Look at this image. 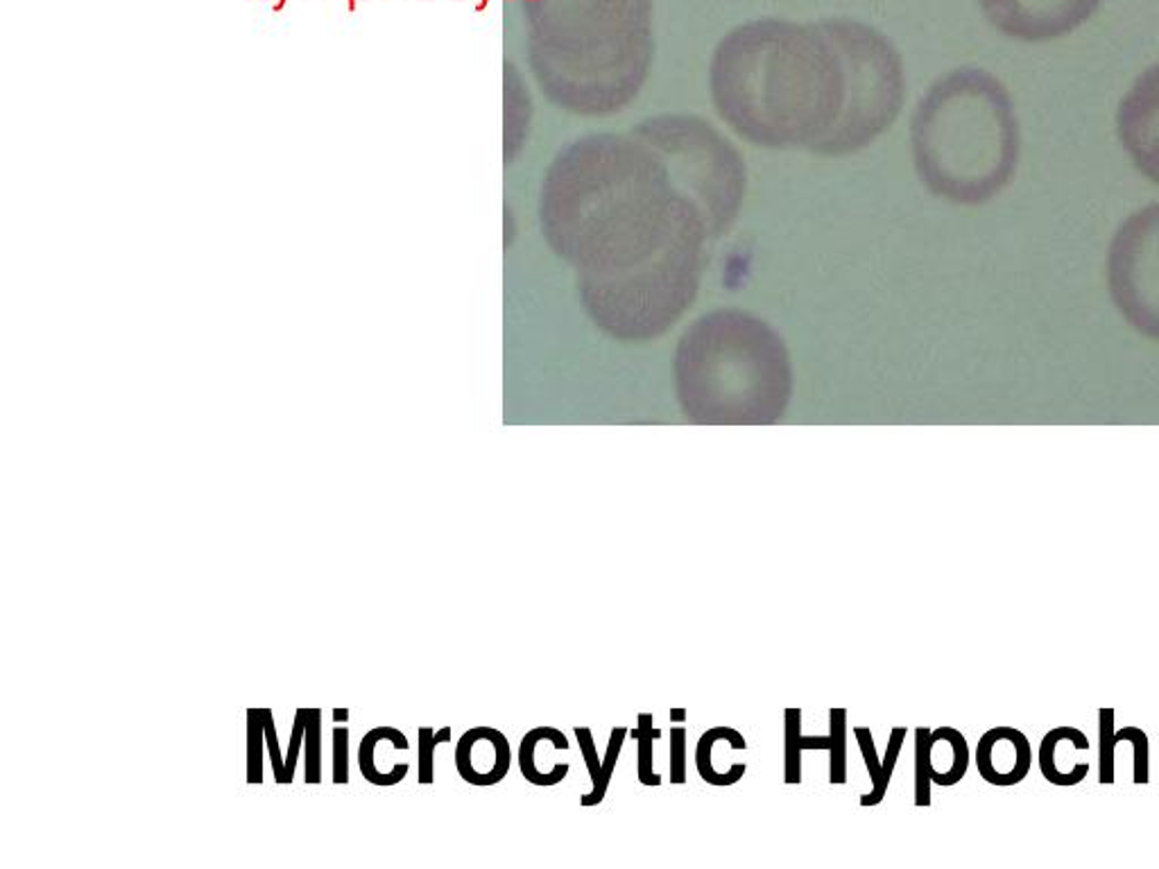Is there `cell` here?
Masks as SVG:
<instances>
[{"label":"cell","mask_w":1159,"mask_h":869,"mask_svg":"<svg viewBox=\"0 0 1159 869\" xmlns=\"http://www.w3.org/2000/svg\"><path fill=\"white\" fill-rule=\"evenodd\" d=\"M540 222L578 275L580 304L605 336L650 343L698 299L711 233L700 207L639 134H589L546 171Z\"/></svg>","instance_id":"6da1fadb"},{"label":"cell","mask_w":1159,"mask_h":869,"mask_svg":"<svg viewBox=\"0 0 1159 869\" xmlns=\"http://www.w3.org/2000/svg\"><path fill=\"white\" fill-rule=\"evenodd\" d=\"M709 93L741 141L824 157L849 107V71L824 19H752L718 42Z\"/></svg>","instance_id":"7a4b0ae2"},{"label":"cell","mask_w":1159,"mask_h":869,"mask_svg":"<svg viewBox=\"0 0 1159 869\" xmlns=\"http://www.w3.org/2000/svg\"><path fill=\"white\" fill-rule=\"evenodd\" d=\"M528 63L548 103L603 118L633 105L654 59L652 0H523Z\"/></svg>","instance_id":"3957f363"},{"label":"cell","mask_w":1159,"mask_h":869,"mask_svg":"<svg viewBox=\"0 0 1159 869\" xmlns=\"http://www.w3.org/2000/svg\"><path fill=\"white\" fill-rule=\"evenodd\" d=\"M922 184L951 205H983L1012 179L1019 123L1008 89L981 69H958L934 82L911 120Z\"/></svg>","instance_id":"277c9868"},{"label":"cell","mask_w":1159,"mask_h":869,"mask_svg":"<svg viewBox=\"0 0 1159 869\" xmlns=\"http://www.w3.org/2000/svg\"><path fill=\"white\" fill-rule=\"evenodd\" d=\"M673 381L691 421L773 424L790 404V354L768 322L741 309H716L682 333Z\"/></svg>","instance_id":"5b68a950"},{"label":"cell","mask_w":1159,"mask_h":869,"mask_svg":"<svg viewBox=\"0 0 1159 869\" xmlns=\"http://www.w3.org/2000/svg\"><path fill=\"white\" fill-rule=\"evenodd\" d=\"M667 161L675 184L700 207L711 241L722 239L739 218L747 169L739 148L705 118L661 114L633 127Z\"/></svg>","instance_id":"8992f818"},{"label":"cell","mask_w":1159,"mask_h":869,"mask_svg":"<svg viewBox=\"0 0 1159 869\" xmlns=\"http://www.w3.org/2000/svg\"><path fill=\"white\" fill-rule=\"evenodd\" d=\"M824 21L849 71V107L824 157H847L872 146L897 120L906 97L904 63L877 27L849 16Z\"/></svg>","instance_id":"52a82bcc"},{"label":"cell","mask_w":1159,"mask_h":869,"mask_svg":"<svg viewBox=\"0 0 1159 869\" xmlns=\"http://www.w3.org/2000/svg\"><path fill=\"white\" fill-rule=\"evenodd\" d=\"M1108 283L1116 309L1159 340V205L1125 220L1110 245Z\"/></svg>","instance_id":"ba28073f"},{"label":"cell","mask_w":1159,"mask_h":869,"mask_svg":"<svg viewBox=\"0 0 1159 869\" xmlns=\"http://www.w3.org/2000/svg\"><path fill=\"white\" fill-rule=\"evenodd\" d=\"M1103 0H978L987 23L1025 44L1063 39L1087 23Z\"/></svg>","instance_id":"9c48e42d"},{"label":"cell","mask_w":1159,"mask_h":869,"mask_svg":"<svg viewBox=\"0 0 1159 869\" xmlns=\"http://www.w3.org/2000/svg\"><path fill=\"white\" fill-rule=\"evenodd\" d=\"M1116 131L1137 171L1159 186V63L1144 71L1123 95Z\"/></svg>","instance_id":"30bf717a"},{"label":"cell","mask_w":1159,"mask_h":869,"mask_svg":"<svg viewBox=\"0 0 1159 869\" xmlns=\"http://www.w3.org/2000/svg\"><path fill=\"white\" fill-rule=\"evenodd\" d=\"M457 775L472 786L501 784L512 767V748L506 733L494 727H474L455 745Z\"/></svg>","instance_id":"8fae6325"},{"label":"cell","mask_w":1159,"mask_h":869,"mask_svg":"<svg viewBox=\"0 0 1159 869\" xmlns=\"http://www.w3.org/2000/svg\"><path fill=\"white\" fill-rule=\"evenodd\" d=\"M1033 750L1025 733L1001 725L985 731L976 745V767L989 786H1017L1031 773Z\"/></svg>","instance_id":"7c38bea8"},{"label":"cell","mask_w":1159,"mask_h":869,"mask_svg":"<svg viewBox=\"0 0 1159 869\" xmlns=\"http://www.w3.org/2000/svg\"><path fill=\"white\" fill-rule=\"evenodd\" d=\"M1089 741L1076 727H1055L1040 743L1038 763L1042 777L1053 786H1078L1089 775Z\"/></svg>","instance_id":"4fadbf2b"},{"label":"cell","mask_w":1159,"mask_h":869,"mask_svg":"<svg viewBox=\"0 0 1159 869\" xmlns=\"http://www.w3.org/2000/svg\"><path fill=\"white\" fill-rule=\"evenodd\" d=\"M569 739L555 727H535L521 739L517 761L523 779L533 786H557L571 773V763L555 761V752H569Z\"/></svg>","instance_id":"5bb4252c"},{"label":"cell","mask_w":1159,"mask_h":869,"mask_svg":"<svg viewBox=\"0 0 1159 869\" xmlns=\"http://www.w3.org/2000/svg\"><path fill=\"white\" fill-rule=\"evenodd\" d=\"M408 750L410 743L404 731L387 725L370 729L358 748V767L362 779L381 788L402 784L410 773V765L406 761H394V754Z\"/></svg>","instance_id":"9a60e30c"},{"label":"cell","mask_w":1159,"mask_h":869,"mask_svg":"<svg viewBox=\"0 0 1159 869\" xmlns=\"http://www.w3.org/2000/svg\"><path fill=\"white\" fill-rule=\"evenodd\" d=\"M854 737H856L860 756H864V761L868 765L870 781H872V790L868 795H860V809H872V807H879L881 801L885 799V792H888L890 781H892V773H895L897 758H900L904 741L908 737V729L906 727H895V729L890 731L888 750H885L883 758H879V752H877L874 737H872L870 727L856 725L854 727Z\"/></svg>","instance_id":"2e32d148"},{"label":"cell","mask_w":1159,"mask_h":869,"mask_svg":"<svg viewBox=\"0 0 1159 869\" xmlns=\"http://www.w3.org/2000/svg\"><path fill=\"white\" fill-rule=\"evenodd\" d=\"M576 739H578V745H580V752H582V758H584V765H587V773H589V779H591V792L582 795L580 804L587 809V807H599L603 804V799L607 797V788H610V781H612V775L616 770V761L621 756V750H623V743H625V737H627V729L625 727H614L612 733H610V743H607V752L605 756L601 758L599 756V750H595V741H593V733L589 727H576L573 729Z\"/></svg>","instance_id":"e0dca14e"},{"label":"cell","mask_w":1159,"mask_h":869,"mask_svg":"<svg viewBox=\"0 0 1159 869\" xmlns=\"http://www.w3.org/2000/svg\"><path fill=\"white\" fill-rule=\"evenodd\" d=\"M931 779L938 786H955L965 779L970 770V745L967 739L953 727L931 729L929 748Z\"/></svg>","instance_id":"ac0fdd59"},{"label":"cell","mask_w":1159,"mask_h":869,"mask_svg":"<svg viewBox=\"0 0 1159 869\" xmlns=\"http://www.w3.org/2000/svg\"><path fill=\"white\" fill-rule=\"evenodd\" d=\"M830 737H804L802 733V709L784 711V784H802V752H830Z\"/></svg>","instance_id":"d6986e66"},{"label":"cell","mask_w":1159,"mask_h":869,"mask_svg":"<svg viewBox=\"0 0 1159 869\" xmlns=\"http://www.w3.org/2000/svg\"><path fill=\"white\" fill-rule=\"evenodd\" d=\"M737 729L734 727H725V725H718V727H711L707 729L700 741H698V748H695V770H698L700 779L709 786H734L739 784L737 777H730V775H722L718 767H716V745L725 743L727 739L737 737Z\"/></svg>","instance_id":"ffe728a7"},{"label":"cell","mask_w":1159,"mask_h":869,"mask_svg":"<svg viewBox=\"0 0 1159 869\" xmlns=\"http://www.w3.org/2000/svg\"><path fill=\"white\" fill-rule=\"evenodd\" d=\"M637 739V779L641 786L657 788L661 786V777L654 773V743L661 739V731L654 727L652 714H639L637 716V729L633 731Z\"/></svg>","instance_id":"44dd1931"},{"label":"cell","mask_w":1159,"mask_h":869,"mask_svg":"<svg viewBox=\"0 0 1159 869\" xmlns=\"http://www.w3.org/2000/svg\"><path fill=\"white\" fill-rule=\"evenodd\" d=\"M830 784H847V709L836 707L830 711Z\"/></svg>","instance_id":"7402d4cb"},{"label":"cell","mask_w":1159,"mask_h":869,"mask_svg":"<svg viewBox=\"0 0 1159 869\" xmlns=\"http://www.w3.org/2000/svg\"><path fill=\"white\" fill-rule=\"evenodd\" d=\"M929 748H931V729L929 727H917L915 729V807L917 809H929L931 807V765H929Z\"/></svg>","instance_id":"603a6c76"},{"label":"cell","mask_w":1159,"mask_h":869,"mask_svg":"<svg viewBox=\"0 0 1159 869\" xmlns=\"http://www.w3.org/2000/svg\"><path fill=\"white\" fill-rule=\"evenodd\" d=\"M417 741V781L430 786L436 784V748L451 741V727H419Z\"/></svg>","instance_id":"cb8c5ba5"},{"label":"cell","mask_w":1159,"mask_h":869,"mask_svg":"<svg viewBox=\"0 0 1159 869\" xmlns=\"http://www.w3.org/2000/svg\"><path fill=\"white\" fill-rule=\"evenodd\" d=\"M265 709H247V784H263Z\"/></svg>","instance_id":"d4e9b609"},{"label":"cell","mask_w":1159,"mask_h":869,"mask_svg":"<svg viewBox=\"0 0 1159 869\" xmlns=\"http://www.w3.org/2000/svg\"><path fill=\"white\" fill-rule=\"evenodd\" d=\"M1099 781L1103 786H1112L1114 779V709H1101L1099 711Z\"/></svg>","instance_id":"484cf974"},{"label":"cell","mask_w":1159,"mask_h":869,"mask_svg":"<svg viewBox=\"0 0 1159 869\" xmlns=\"http://www.w3.org/2000/svg\"><path fill=\"white\" fill-rule=\"evenodd\" d=\"M304 754H306V784L317 786L322 784V711L320 709L309 711Z\"/></svg>","instance_id":"4316f807"},{"label":"cell","mask_w":1159,"mask_h":869,"mask_svg":"<svg viewBox=\"0 0 1159 869\" xmlns=\"http://www.w3.org/2000/svg\"><path fill=\"white\" fill-rule=\"evenodd\" d=\"M1114 739H1116V745L1119 743H1131L1133 745V758H1135L1133 781L1137 786H1146L1150 781V770H1148L1150 748H1148L1146 731L1135 727V725H1131V727H1123L1121 731H1114Z\"/></svg>","instance_id":"83f0119b"},{"label":"cell","mask_w":1159,"mask_h":869,"mask_svg":"<svg viewBox=\"0 0 1159 869\" xmlns=\"http://www.w3.org/2000/svg\"><path fill=\"white\" fill-rule=\"evenodd\" d=\"M331 741H334V773H331V777H334L336 786H347L349 784V727L338 725L334 733H331Z\"/></svg>","instance_id":"f1b7e54d"},{"label":"cell","mask_w":1159,"mask_h":869,"mask_svg":"<svg viewBox=\"0 0 1159 869\" xmlns=\"http://www.w3.org/2000/svg\"><path fill=\"white\" fill-rule=\"evenodd\" d=\"M671 784L673 786L686 784V727L684 725L671 727Z\"/></svg>","instance_id":"f546056e"},{"label":"cell","mask_w":1159,"mask_h":869,"mask_svg":"<svg viewBox=\"0 0 1159 869\" xmlns=\"http://www.w3.org/2000/svg\"><path fill=\"white\" fill-rule=\"evenodd\" d=\"M265 748H268V752H270L275 781H277L279 786L290 784L288 773H286V763H283V758H281V750H279V737H277L275 716H273L270 709H265Z\"/></svg>","instance_id":"4dcf8cb0"},{"label":"cell","mask_w":1159,"mask_h":869,"mask_svg":"<svg viewBox=\"0 0 1159 869\" xmlns=\"http://www.w3.org/2000/svg\"><path fill=\"white\" fill-rule=\"evenodd\" d=\"M309 711H311V709H297V711H294V725H292V733H290V748H288V754H286V770H288V777H290V779H294L297 761H300V752H302V748H304Z\"/></svg>","instance_id":"1f68e13d"},{"label":"cell","mask_w":1159,"mask_h":869,"mask_svg":"<svg viewBox=\"0 0 1159 869\" xmlns=\"http://www.w3.org/2000/svg\"><path fill=\"white\" fill-rule=\"evenodd\" d=\"M349 720V709H334V722L343 725Z\"/></svg>","instance_id":"d6a6232c"},{"label":"cell","mask_w":1159,"mask_h":869,"mask_svg":"<svg viewBox=\"0 0 1159 869\" xmlns=\"http://www.w3.org/2000/svg\"><path fill=\"white\" fill-rule=\"evenodd\" d=\"M684 718H686V709H673V711H671V722H673V725L684 722Z\"/></svg>","instance_id":"836d02e7"}]
</instances>
